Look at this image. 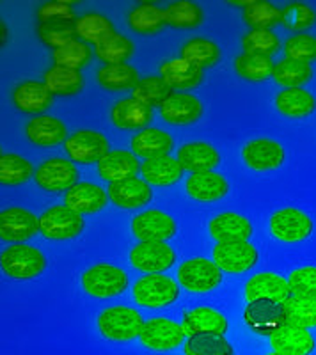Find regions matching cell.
Instances as JSON below:
<instances>
[{
    "label": "cell",
    "instance_id": "obj_1",
    "mask_svg": "<svg viewBox=\"0 0 316 355\" xmlns=\"http://www.w3.org/2000/svg\"><path fill=\"white\" fill-rule=\"evenodd\" d=\"M144 323L146 322L142 320L139 311L126 306L109 307L98 316V329L112 341H130L137 338L141 336Z\"/></svg>",
    "mask_w": 316,
    "mask_h": 355
},
{
    "label": "cell",
    "instance_id": "obj_2",
    "mask_svg": "<svg viewBox=\"0 0 316 355\" xmlns=\"http://www.w3.org/2000/svg\"><path fill=\"white\" fill-rule=\"evenodd\" d=\"M2 270L12 279H34L43 274L46 259L41 250L25 243H15L0 254Z\"/></svg>",
    "mask_w": 316,
    "mask_h": 355
},
{
    "label": "cell",
    "instance_id": "obj_3",
    "mask_svg": "<svg viewBox=\"0 0 316 355\" xmlns=\"http://www.w3.org/2000/svg\"><path fill=\"white\" fill-rule=\"evenodd\" d=\"M82 288L96 299H109L123 293L128 288V275L119 266L102 263L94 265L82 275Z\"/></svg>",
    "mask_w": 316,
    "mask_h": 355
},
{
    "label": "cell",
    "instance_id": "obj_4",
    "mask_svg": "<svg viewBox=\"0 0 316 355\" xmlns=\"http://www.w3.org/2000/svg\"><path fill=\"white\" fill-rule=\"evenodd\" d=\"M178 297V284L164 274H146L134 286V299L142 307L170 306Z\"/></svg>",
    "mask_w": 316,
    "mask_h": 355
},
{
    "label": "cell",
    "instance_id": "obj_5",
    "mask_svg": "<svg viewBox=\"0 0 316 355\" xmlns=\"http://www.w3.org/2000/svg\"><path fill=\"white\" fill-rule=\"evenodd\" d=\"M178 281L185 290L204 293L219 286L222 281V270L217 263L210 259L192 258L179 265Z\"/></svg>",
    "mask_w": 316,
    "mask_h": 355
},
{
    "label": "cell",
    "instance_id": "obj_6",
    "mask_svg": "<svg viewBox=\"0 0 316 355\" xmlns=\"http://www.w3.org/2000/svg\"><path fill=\"white\" fill-rule=\"evenodd\" d=\"M84 218L68 206H52L40 217V231L50 240H69L82 233Z\"/></svg>",
    "mask_w": 316,
    "mask_h": 355
},
{
    "label": "cell",
    "instance_id": "obj_7",
    "mask_svg": "<svg viewBox=\"0 0 316 355\" xmlns=\"http://www.w3.org/2000/svg\"><path fill=\"white\" fill-rule=\"evenodd\" d=\"M243 320L251 331L261 336H274L288 323L283 304L272 302V300L249 302L243 311Z\"/></svg>",
    "mask_w": 316,
    "mask_h": 355
},
{
    "label": "cell",
    "instance_id": "obj_8",
    "mask_svg": "<svg viewBox=\"0 0 316 355\" xmlns=\"http://www.w3.org/2000/svg\"><path fill=\"white\" fill-rule=\"evenodd\" d=\"M270 231L281 242L297 243L311 234L313 220L308 214L297 210V208H284L272 215Z\"/></svg>",
    "mask_w": 316,
    "mask_h": 355
},
{
    "label": "cell",
    "instance_id": "obj_9",
    "mask_svg": "<svg viewBox=\"0 0 316 355\" xmlns=\"http://www.w3.org/2000/svg\"><path fill=\"white\" fill-rule=\"evenodd\" d=\"M176 254L166 242H141L130 250V261L144 274H162L175 265Z\"/></svg>",
    "mask_w": 316,
    "mask_h": 355
},
{
    "label": "cell",
    "instance_id": "obj_10",
    "mask_svg": "<svg viewBox=\"0 0 316 355\" xmlns=\"http://www.w3.org/2000/svg\"><path fill=\"white\" fill-rule=\"evenodd\" d=\"M68 155L78 164H93L100 162L109 151V141L103 133L94 130H80L69 135L64 142Z\"/></svg>",
    "mask_w": 316,
    "mask_h": 355
},
{
    "label": "cell",
    "instance_id": "obj_11",
    "mask_svg": "<svg viewBox=\"0 0 316 355\" xmlns=\"http://www.w3.org/2000/svg\"><path fill=\"white\" fill-rule=\"evenodd\" d=\"M185 336V331L179 323L169 318H153L144 323L139 338L144 347L151 348V350L166 352L182 345Z\"/></svg>",
    "mask_w": 316,
    "mask_h": 355
},
{
    "label": "cell",
    "instance_id": "obj_12",
    "mask_svg": "<svg viewBox=\"0 0 316 355\" xmlns=\"http://www.w3.org/2000/svg\"><path fill=\"white\" fill-rule=\"evenodd\" d=\"M176 230L175 218L160 210H148L132 220V233L141 242H166L175 236Z\"/></svg>",
    "mask_w": 316,
    "mask_h": 355
},
{
    "label": "cell",
    "instance_id": "obj_13",
    "mask_svg": "<svg viewBox=\"0 0 316 355\" xmlns=\"http://www.w3.org/2000/svg\"><path fill=\"white\" fill-rule=\"evenodd\" d=\"M213 261L220 270L229 274H242L258 261V250L249 242L217 243L213 249Z\"/></svg>",
    "mask_w": 316,
    "mask_h": 355
},
{
    "label": "cell",
    "instance_id": "obj_14",
    "mask_svg": "<svg viewBox=\"0 0 316 355\" xmlns=\"http://www.w3.org/2000/svg\"><path fill=\"white\" fill-rule=\"evenodd\" d=\"M36 182L41 189L50 192L69 190L78 183V171L64 158H49L36 169Z\"/></svg>",
    "mask_w": 316,
    "mask_h": 355
},
{
    "label": "cell",
    "instance_id": "obj_15",
    "mask_svg": "<svg viewBox=\"0 0 316 355\" xmlns=\"http://www.w3.org/2000/svg\"><path fill=\"white\" fill-rule=\"evenodd\" d=\"M292 295L288 281L281 275L272 274V272H260V274L252 275L245 284V297L249 302L272 300V302L283 304Z\"/></svg>",
    "mask_w": 316,
    "mask_h": 355
},
{
    "label": "cell",
    "instance_id": "obj_16",
    "mask_svg": "<svg viewBox=\"0 0 316 355\" xmlns=\"http://www.w3.org/2000/svg\"><path fill=\"white\" fill-rule=\"evenodd\" d=\"M40 231V218L25 208H6L0 214V236L8 242H24Z\"/></svg>",
    "mask_w": 316,
    "mask_h": 355
},
{
    "label": "cell",
    "instance_id": "obj_17",
    "mask_svg": "<svg viewBox=\"0 0 316 355\" xmlns=\"http://www.w3.org/2000/svg\"><path fill=\"white\" fill-rule=\"evenodd\" d=\"M242 157L251 169L265 173V171L276 169L283 164L284 150L279 142L272 141V139H254L243 146Z\"/></svg>",
    "mask_w": 316,
    "mask_h": 355
},
{
    "label": "cell",
    "instance_id": "obj_18",
    "mask_svg": "<svg viewBox=\"0 0 316 355\" xmlns=\"http://www.w3.org/2000/svg\"><path fill=\"white\" fill-rule=\"evenodd\" d=\"M274 350L284 355H309L315 350V338L308 329L286 323L274 336H270Z\"/></svg>",
    "mask_w": 316,
    "mask_h": 355
},
{
    "label": "cell",
    "instance_id": "obj_19",
    "mask_svg": "<svg viewBox=\"0 0 316 355\" xmlns=\"http://www.w3.org/2000/svg\"><path fill=\"white\" fill-rule=\"evenodd\" d=\"M182 327L186 336L198 334H220L224 336L227 331V320L222 313L211 309V307H195L186 311L183 315Z\"/></svg>",
    "mask_w": 316,
    "mask_h": 355
},
{
    "label": "cell",
    "instance_id": "obj_20",
    "mask_svg": "<svg viewBox=\"0 0 316 355\" xmlns=\"http://www.w3.org/2000/svg\"><path fill=\"white\" fill-rule=\"evenodd\" d=\"M110 201L121 208H139L151 201L150 183L139 178H128L121 182H114L109 185L107 192Z\"/></svg>",
    "mask_w": 316,
    "mask_h": 355
},
{
    "label": "cell",
    "instance_id": "obj_21",
    "mask_svg": "<svg viewBox=\"0 0 316 355\" xmlns=\"http://www.w3.org/2000/svg\"><path fill=\"white\" fill-rule=\"evenodd\" d=\"M210 234L219 243L247 242L252 233L251 222L233 211H226L210 220Z\"/></svg>",
    "mask_w": 316,
    "mask_h": 355
},
{
    "label": "cell",
    "instance_id": "obj_22",
    "mask_svg": "<svg viewBox=\"0 0 316 355\" xmlns=\"http://www.w3.org/2000/svg\"><path fill=\"white\" fill-rule=\"evenodd\" d=\"M66 206L71 208L77 214H96L102 208H105L109 196H105V190L102 187L94 185L89 182H78L66 192Z\"/></svg>",
    "mask_w": 316,
    "mask_h": 355
},
{
    "label": "cell",
    "instance_id": "obj_23",
    "mask_svg": "<svg viewBox=\"0 0 316 355\" xmlns=\"http://www.w3.org/2000/svg\"><path fill=\"white\" fill-rule=\"evenodd\" d=\"M160 114L170 125H188L198 121L203 114V105L192 94L175 93L167 98L160 107Z\"/></svg>",
    "mask_w": 316,
    "mask_h": 355
},
{
    "label": "cell",
    "instance_id": "obj_24",
    "mask_svg": "<svg viewBox=\"0 0 316 355\" xmlns=\"http://www.w3.org/2000/svg\"><path fill=\"white\" fill-rule=\"evenodd\" d=\"M178 162L192 174L207 173L219 166L220 155L208 142H186L178 150Z\"/></svg>",
    "mask_w": 316,
    "mask_h": 355
},
{
    "label": "cell",
    "instance_id": "obj_25",
    "mask_svg": "<svg viewBox=\"0 0 316 355\" xmlns=\"http://www.w3.org/2000/svg\"><path fill=\"white\" fill-rule=\"evenodd\" d=\"M227 190H229V185H227L226 178L219 173H213V171L191 174L186 180V192L195 201H217L227 194Z\"/></svg>",
    "mask_w": 316,
    "mask_h": 355
},
{
    "label": "cell",
    "instance_id": "obj_26",
    "mask_svg": "<svg viewBox=\"0 0 316 355\" xmlns=\"http://www.w3.org/2000/svg\"><path fill=\"white\" fill-rule=\"evenodd\" d=\"M151 107L144 105L142 101L135 100L134 96L123 98L118 103H114L110 110V119L118 128L137 130L144 128L151 121Z\"/></svg>",
    "mask_w": 316,
    "mask_h": 355
},
{
    "label": "cell",
    "instance_id": "obj_27",
    "mask_svg": "<svg viewBox=\"0 0 316 355\" xmlns=\"http://www.w3.org/2000/svg\"><path fill=\"white\" fill-rule=\"evenodd\" d=\"M183 167L178 158H173L169 155L162 157L148 158L141 164V173L150 185L169 187L176 183L183 176Z\"/></svg>",
    "mask_w": 316,
    "mask_h": 355
},
{
    "label": "cell",
    "instance_id": "obj_28",
    "mask_svg": "<svg viewBox=\"0 0 316 355\" xmlns=\"http://www.w3.org/2000/svg\"><path fill=\"white\" fill-rule=\"evenodd\" d=\"M98 171L103 180L114 183L134 178L137 171H141V164H139L137 157H134V153L118 150L110 151L98 162Z\"/></svg>",
    "mask_w": 316,
    "mask_h": 355
},
{
    "label": "cell",
    "instance_id": "obj_29",
    "mask_svg": "<svg viewBox=\"0 0 316 355\" xmlns=\"http://www.w3.org/2000/svg\"><path fill=\"white\" fill-rule=\"evenodd\" d=\"M160 77L173 89H192L203 80V69L183 57H176L160 66Z\"/></svg>",
    "mask_w": 316,
    "mask_h": 355
},
{
    "label": "cell",
    "instance_id": "obj_30",
    "mask_svg": "<svg viewBox=\"0 0 316 355\" xmlns=\"http://www.w3.org/2000/svg\"><path fill=\"white\" fill-rule=\"evenodd\" d=\"M28 141L36 146H57L66 142V125L53 116H37L25 126Z\"/></svg>",
    "mask_w": 316,
    "mask_h": 355
},
{
    "label": "cell",
    "instance_id": "obj_31",
    "mask_svg": "<svg viewBox=\"0 0 316 355\" xmlns=\"http://www.w3.org/2000/svg\"><path fill=\"white\" fill-rule=\"evenodd\" d=\"M132 150L137 153L139 157L155 158L167 155L173 148V137L164 130L158 128H144L139 133H135L130 141Z\"/></svg>",
    "mask_w": 316,
    "mask_h": 355
},
{
    "label": "cell",
    "instance_id": "obj_32",
    "mask_svg": "<svg viewBox=\"0 0 316 355\" xmlns=\"http://www.w3.org/2000/svg\"><path fill=\"white\" fill-rule=\"evenodd\" d=\"M12 101L24 112H41L53 103V94L41 82H24L17 85Z\"/></svg>",
    "mask_w": 316,
    "mask_h": 355
},
{
    "label": "cell",
    "instance_id": "obj_33",
    "mask_svg": "<svg viewBox=\"0 0 316 355\" xmlns=\"http://www.w3.org/2000/svg\"><path fill=\"white\" fill-rule=\"evenodd\" d=\"M281 114L288 117H308L316 107V100L304 87H286L276 96Z\"/></svg>",
    "mask_w": 316,
    "mask_h": 355
},
{
    "label": "cell",
    "instance_id": "obj_34",
    "mask_svg": "<svg viewBox=\"0 0 316 355\" xmlns=\"http://www.w3.org/2000/svg\"><path fill=\"white\" fill-rule=\"evenodd\" d=\"M98 82L109 91H125L139 84L137 69L130 64H105L98 71Z\"/></svg>",
    "mask_w": 316,
    "mask_h": 355
},
{
    "label": "cell",
    "instance_id": "obj_35",
    "mask_svg": "<svg viewBox=\"0 0 316 355\" xmlns=\"http://www.w3.org/2000/svg\"><path fill=\"white\" fill-rule=\"evenodd\" d=\"M183 352L185 355H235L229 341L220 334L188 336Z\"/></svg>",
    "mask_w": 316,
    "mask_h": 355
},
{
    "label": "cell",
    "instance_id": "obj_36",
    "mask_svg": "<svg viewBox=\"0 0 316 355\" xmlns=\"http://www.w3.org/2000/svg\"><path fill=\"white\" fill-rule=\"evenodd\" d=\"M52 94H62V96H69V94L78 93L82 89V75L78 69L61 68V66H53L45 73V82Z\"/></svg>",
    "mask_w": 316,
    "mask_h": 355
},
{
    "label": "cell",
    "instance_id": "obj_37",
    "mask_svg": "<svg viewBox=\"0 0 316 355\" xmlns=\"http://www.w3.org/2000/svg\"><path fill=\"white\" fill-rule=\"evenodd\" d=\"M132 52H134L132 41L118 33L109 34L100 43H96V55L107 64H125Z\"/></svg>",
    "mask_w": 316,
    "mask_h": 355
},
{
    "label": "cell",
    "instance_id": "obj_38",
    "mask_svg": "<svg viewBox=\"0 0 316 355\" xmlns=\"http://www.w3.org/2000/svg\"><path fill=\"white\" fill-rule=\"evenodd\" d=\"M288 323L299 327H316V299L292 295L283 302Z\"/></svg>",
    "mask_w": 316,
    "mask_h": 355
},
{
    "label": "cell",
    "instance_id": "obj_39",
    "mask_svg": "<svg viewBox=\"0 0 316 355\" xmlns=\"http://www.w3.org/2000/svg\"><path fill=\"white\" fill-rule=\"evenodd\" d=\"M164 20L167 25L176 28H192L201 24L203 11L195 2L183 0V2H173L164 9Z\"/></svg>",
    "mask_w": 316,
    "mask_h": 355
},
{
    "label": "cell",
    "instance_id": "obj_40",
    "mask_svg": "<svg viewBox=\"0 0 316 355\" xmlns=\"http://www.w3.org/2000/svg\"><path fill=\"white\" fill-rule=\"evenodd\" d=\"M173 87L162 77H148L139 80L134 87V98L148 107H162L164 101L173 96Z\"/></svg>",
    "mask_w": 316,
    "mask_h": 355
},
{
    "label": "cell",
    "instance_id": "obj_41",
    "mask_svg": "<svg viewBox=\"0 0 316 355\" xmlns=\"http://www.w3.org/2000/svg\"><path fill=\"white\" fill-rule=\"evenodd\" d=\"M182 57L203 69L219 61L220 50L213 41L204 40V37H195V40L186 41L185 46L182 49Z\"/></svg>",
    "mask_w": 316,
    "mask_h": 355
},
{
    "label": "cell",
    "instance_id": "obj_42",
    "mask_svg": "<svg viewBox=\"0 0 316 355\" xmlns=\"http://www.w3.org/2000/svg\"><path fill=\"white\" fill-rule=\"evenodd\" d=\"M235 69L240 77L258 82L270 77L272 71H274V62L270 61V57L268 55L243 52L242 55H238V59H236Z\"/></svg>",
    "mask_w": 316,
    "mask_h": 355
},
{
    "label": "cell",
    "instance_id": "obj_43",
    "mask_svg": "<svg viewBox=\"0 0 316 355\" xmlns=\"http://www.w3.org/2000/svg\"><path fill=\"white\" fill-rule=\"evenodd\" d=\"M34 174L33 164L20 155L2 153L0 157V182L4 185H20Z\"/></svg>",
    "mask_w": 316,
    "mask_h": 355
},
{
    "label": "cell",
    "instance_id": "obj_44",
    "mask_svg": "<svg viewBox=\"0 0 316 355\" xmlns=\"http://www.w3.org/2000/svg\"><path fill=\"white\" fill-rule=\"evenodd\" d=\"M128 24H130V27L134 28L135 33H157L158 28L166 24V20H164V9L157 8L155 4H148V2L139 4L128 15Z\"/></svg>",
    "mask_w": 316,
    "mask_h": 355
},
{
    "label": "cell",
    "instance_id": "obj_45",
    "mask_svg": "<svg viewBox=\"0 0 316 355\" xmlns=\"http://www.w3.org/2000/svg\"><path fill=\"white\" fill-rule=\"evenodd\" d=\"M112 24L107 17L103 15H98V12H89V15H84V17L78 18L75 21V31H77V36H80L82 40L91 41V43H100L103 37H107L109 34H112Z\"/></svg>",
    "mask_w": 316,
    "mask_h": 355
},
{
    "label": "cell",
    "instance_id": "obj_46",
    "mask_svg": "<svg viewBox=\"0 0 316 355\" xmlns=\"http://www.w3.org/2000/svg\"><path fill=\"white\" fill-rule=\"evenodd\" d=\"M311 66L292 61V59H283L274 66V71H272V77L276 78L279 84L288 85V87H299V85L306 84L311 78Z\"/></svg>",
    "mask_w": 316,
    "mask_h": 355
},
{
    "label": "cell",
    "instance_id": "obj_47",
    "mask_svg": "<svg viewBox=\"0 0 316 355\" xmlns=\"http://www.w3.org/2000/svg\"><path fill=\"white\" fill-rule=\"evenodd\" d=\"M316 21V12L311 6L302 4V2H293L281 9V24L290 31L302 33L311 28Z\"/></svg>",
    "mask_w": 316,
    "mask_h": 355
},
{
    "label": "cell",
    "instance_id": "obj_48",
    "mask_svg": "<svg viewBox=\"0 0 316 355\" xmlns=\"http://www.w3.org/2000/svg\"><path fill=\"white\" fill-rule=\"evenodd\" d=\"M243 20L254 28H268L281 21V9L268 2H249L243 9Z\"/></svg>",
    "mask_w": 316,
    "mask_h": 355
},
{
    "label": "cell",
    "instance_id": "obj_49",
    "mask_svg": "<svg viewBox=\"0 0 316 355\" xmlns=\"http://www.w3.org/2000/svg\"><path fill=\"white\" fill-rule=\"evenodd\" d=\"M284 50L286 59L309 64L311 61H316V37L311 34H295L286 40Z\"/></svg>",
    "mask_w": 316,
    "mask_h": 355
},
{
    "label": "cell",
    "instance_id": "obj_50",
    "mask_svg": "<svg viewBox=\"0 0 316 355\" xmlns=\"http://www.w3.org/2000/svg\"><path fill=\"white\" fill-rule=\"evenodd\" d=\"M243 50L251 53H261V55H270L279 49V37L276 33L268 28H252L242 40Z\"/></svg>",
    "mask_w": 316,
    "mask_h": 355
},
{
    "label": "cell",
    "instance_id": "obj_51",
    "mask_svg": "<svg viewBox=\"0 0 316 355\" xmlns=\"http://www.w3.org/2000/svg\"><path fill=\"white\" fill-rule=\"evenodd\" d=\"M37 33L43 43L57 50L75 41L77 31H75V21H64V24H41Z\"/></svg>",
    "mask_w": 316,
    "mask_h": 355
},
{
    "label": "cell",
    "instance_id": "obj_52",
    "mask_svg": "<svg viewBox=\"0 0 316 355\" xmlns=\"http://www.w3.org/2000/svg\"><path fill=\"white\" fill-rule=\"evenodd\" d=\"M87 53H89L87 46L75 40L62 49H57L53 52V61H55V66H61V68L80 69L82 64L87 61Z\"/></svg>",
    "mask_w": 316,
    "mask_h": 355
},
{
    "label": "cell",
    "instance_id": "obj_53",
    "mask_svg": "<svg viewBox=\"0 0 316 355\" xmlns=\"http://www.w3.org/2000/svg\"><path fill=\"white\" fill-rule=\"evenodd\" d=\"M290 290L293 295L316 299V268L315 266H302L292 272L288 279Z\"/></svg>",
    "mask_w": 316,
    "mask_h": 355
},
{
    "label": "cell",
    "instance_id": "obj_54",
    "mask_svg": "<svg viewBox=\"0 0 316 355\" xmlns=\"http://www.w3.org/2000/svg\"><path fill=\"white\" fill-rule=\"evenodd\" d=\"M37 18L41 24H64L73 21V9L71 2H50L37 9Z\"/></svg>",
    "mask_w": 316,
    "mask_h": 355
},
{
    "label": "cell",
    "instance_id": "obj_55",
    "mask_svg": "<svg viewBox=\"0 0 316 355\" xmlns=\"http://www.w3.org/2000/svg\"><path fill=\"white\" fill-rule=\"evenodd\" d=\"M268 355H284V354H279V352H274V354H268Z\"/></svg>",
    "mask_w": 316,
    "mask_h": 355
}]
</instances>
